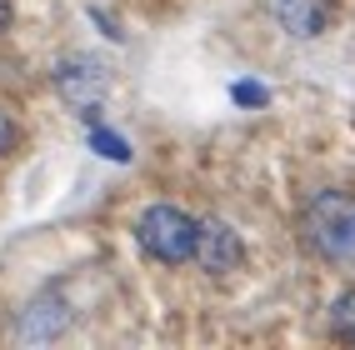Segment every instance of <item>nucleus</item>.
<instances>
[{"mask_svg": "<svg viewBox=\"0 0 355 350\" xmlns=\"http://www.w3.org/2000/svg\"><path fill=\"white\" fill-rule=\"evenodd\" d=\"M245 261V240L235 236V230L225 220H200V236H196V265L205 275H230V270H241Z\"/></svg>", "mask_w": 355, "mask_h": 350, "instance_id": "nucleus-3", "label": "nucleus"}, {"mask_svg": "<svg viewBox=\"0 0 355 350\" xmlns=\"http://www.w3.org/2000/svg\"><path fill=\"white\" fill-rule=\"evenodd\" d=\"M90 150L105 155V160H115V166H125V160L135 155V150H130V140H125V135H115V130H105V125H90Z\"/></svg>", "mask_w": 355, "mask_h": 350, "instance_id": "nucleus-8", "label": "nucleus"}, {"mask_svg": "<svg viewBox=\"0 0 355 350\" xmlns=\"http://www.w3.org/2000/svg\"><path fill=\"white\" fill-rule=\"evenodd\" d=\"M330 335H340V340L355 345V286L330 300Z\"/></svg>", "mask_w": 355, "mask_h": 350, "instance_id": "nucleus-7", "label": "nucleus"}, {"mask_svg": "<svg viewBox=\"0 0 355 350\" xmlns=\"http://www.w3.org/2000/svg\"><path fill=\"white\" fill-rule=\"evenodd\" d=\"M10 26V0H0V30Z\"/></svg>", "mask_w": 355, "mask_h": 350, "instance_id": "nucleus-11", "label": "nucleus"}, {"mask_svg": "<svg viewBox=\"0 0 355 350\" xmlns=\"http://www.w3.org/2000/svg\"><path fill=\"white\" fill-rule=\"evenodd\" d=\"M196 236H200V220H191L180 205L171 200H155L140 210L135 220V240L140 250L160 265H180V261H196Z\"/></svg>", "mask_w": 355, "mask_h": 350, "instance_id": "nucleus-2", "label": "nucleus"}, {"mask_svg": "<svg viewBox=\"0 0 355 350\" xmlns=\"http://www.w3.org/2000/svg\"><path fill=\"white\" fill-rule=\"evenodd\" d=\"M55 90H60V100L70 110L90 115V110L105 100V65L101 60H65L55 70Z\"/></svg>", "mask_w": 355, "mask_h": 350, "instance_id": "nucleus-4", "label": "nucleus"}, {"mask_svg": "<svg viewBox=\"0 0 355 350\" xmlns=\"http://www.w3.org/2000/svg\"><path fill=\"white\" fill-rule=\"evenodd\" d=\"M230 100L241 105V110H260V105H270V90L260 85V80H235L230 85Z\"/></svg>", "mask_w": 355, "mask_h": 350, "instance_id": "nucleus-9", "label": "nucleus"}, {"mask_svg": "<svg viewBox=\"0 0 355 350\" xmlns=\"http://www.w3.org/2000/svg\"><path fill=\"white\" fill-rule=\"evenodd\" d=\"M270 10L280 20V30L295 40H315L330 26V0H270Z\"/></svg>", "mask_w": 355, "mask_h": 350, "instance_id": "nucleus-5", "label": "nucleus"}, {"mask_svg": "<svg viewBox=\"0 0 355 350\" xmlns=\"http://www.w3.org/2000/svg\"><path fill=\"white\" fill-rule=\"evenodd\" d=\"M300 236L320 261L355 265V195H345V191L311 195V205L300 216Z\"/></svg>", "mask_w": 355, "mask_h": 350, "instance_id": "nucleus-1", "label": "nucleus"}, {"mask_svg": "<svg viewBox=\"0 0 355 350\" xmlns=\"http://www.w3.org/2000/svg\"><path fill=\"white\" fill-rule=\"evenodd\" d=\"M15 135H20V130H15V121H10V110L0 105V155H6V150L15 146Z\"/></svg>", "mask_w": 355, "mask_h": 350, "instance_id": "nucleus-10", "label": "nucleus"}, {"mask_svg": "<svg viewBox=\"0 0 355 350\" xmlns=\"http://www.w3.org/2000/svg\"><path fill=\"white\" fill-rule=\"evenodd\" d=\"M65 306L60 300H51V295H40V300H31L26 310H20V320H15V335L20 340H51V335H60L65 331Z\"/></svg>", "mask_w": 355, "mask_h": 350, "instance_id": "nucleus-6", "label": "nucleus"}]
</instances>
